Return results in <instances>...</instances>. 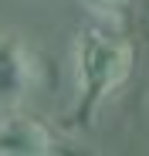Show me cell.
<instances>
[{
  "label": "cell",
  "mask_w": 149,
  "mask_h": 156,
  "mask_svg": "<svg viewBox=\"0 0 149 156\" xmlns=\"http://www.w3.org/2000/svg\"><path fill=\"white\" fill-rule=\"evenodd\" d=\"M136 65V44L112 27H85L74 37V105L68 129H85L98 109L129 82Z\"/></svg>",
  "instance_id": "obj_1"
},
{
  "label": "cell",
  "mask_w": 149,
  "mask_h": 156,
  "mask_svg": "<svg viewBox=\"0 0 149 156\" xmlns=\"http://www.w3.org/2000/svg\"><path fill=\"white\" fill-rule=\"evenodd\" d=\"M61 136L37 115L10 112L0 119V156H61Z\"/></svg>",
  "instance_id": "obj_2"
},
{
  "label": "cell",
  "mask_w": 149,
  "mask_h": 156,
  "mask_svg": "<svg viewBox=\"0 0 149 156\" xmlns=\"http://www.w3.org/2000/svg\"><path fill=\"white\" fill-rule=\"evenodd\" d=\"M37 82V58L17 34H0V109H14Z\"/></svg>",
  "instance_id": "obj_3"
},
{
  "label": "cell",
  "mask_w": 149,
  "mask_h": 156,
  "mask_svg": "<svg viewBox=\"0 0 149 156\" xmlns=\"http://www.w3.org/2000/svg\"><path fill=\"white\" fill-rule=\"evenodd\" d=\"M81 4H85L88 10H95V14H119L129 0H81Z\"/></svg>",
  "instance_id": "obj_4"
}]
</instances>
